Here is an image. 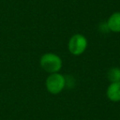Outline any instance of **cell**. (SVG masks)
I'll return each mask as SVG.
<instances>
[{
  "label": "cell",
  "instance_id": "6da1fadb",
  "mask_svg": "<svg viewBox=\"0 0 120 120\" xmlns=\"http://www.w3.org/2000/svg\"><path fill=\"white\" fill-rule=\"evenodd\" d=\"M40 66L46 72L55 73L62 68V60L58 55L52 53L44 54L40 58Z\"/></svg>",
  "mask_w": 120,
  "mask_h": 120
},
{
  "label": "cell",
  "instance_id": "7a4b0ae2",
  "mask_svg": "<svg viewBox=\"0 0 120 120\" xmlns=\"http://www.w3.org/2000/svg\"><path fill=\"white\" fill-rule=\"evenodd\" d=\"M65 86V78L58 73H52L46 80V88L51 94H58Z\"/></svg>",
  "mask_w": 120,
  "mask_h": 120
},
{
  "label": "cell",
  "instance_id": "3957f363",
  "mask_svg": "<svg viewBox=\"0 0 120 120\" xmlns=\"http://www.w3.org/2000/svg\"><path fill=\"white\" fill-rule=\"evenodd\" d=\"M87 40L82 35L77 34L70 39L68 42V49L72 54L80 55L86 50Z\"/></svg>",
  "mask_w": 120,
  "mask_h": 120
},
{
  "label": "cell",
  "instance_id": "277c9868",
  "mask_svg": "<svg viewBox=\"0 0 120 120\" xmlns=\"http://www.w3.org/2000/svg\"><path fill=\"white\" fill-rule=\"evenodd\" d=\"M107 96L111 101H120V82L110 84L107 89Z\"/></svg>",
  "mask_w": 120,
  "mask_h": 120
},
{
  "label": "cell",
  "instance_id": "5b68a950",
  "mask_svg": "<svg viewBox=\"0 0 120 120\" xmlns=\"http://www.w3.org/2000/svg\"><path fill=\"white\" fill-rule=\"evenodd\" d=\"M108 27L113 32H120V12L113 13L108 21Z\"/></svg>",
  "mask_w": 120,
  "mask_h": 120
},
{
  "label": "cell",
  "instance_id": "8992f818",
  "mask_svg": "<svg viewBox=\"0 0 120 120\" xmlns=\"http://www.w3.org/2000/svg\"><path fill=\"white\" fill-rule=\"evenodd\" d=\"M108 77L112 82H120V68H113L108 72Z\"/></svg>",
  "mask_w": 120,
  "mask_h": 120
}]
</instances>
